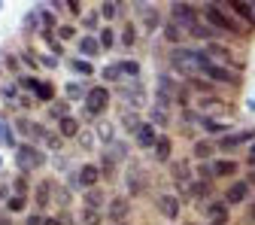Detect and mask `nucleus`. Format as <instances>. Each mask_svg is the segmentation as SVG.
<instances>
[{
  "mask_svg": "<svg viewBox=\"0 0 255 225\" xmlns=\"http://www.w3.org/2000/svg\"><path fill=\"white\" fill-rule=\"evenodd\" d=\"M15 162H18L24 171H34V168H40V165H43V152L24 143V146H18V149H15Z\"/></svg>",
  "mask_w": 255,
  "mask_h": 225,
  "instance_id": "nucleus-1",
  "label": "nucleus"
},
{
  "mask_svg": "<svg viewBox=\"0 0 255 225\" xmlns=\"http://www.w3.org/2000/svg\"><path fill=\"white\" fill-rule=\"evenodd\" d=\"M107 104H110V91L107 88H91V94L85 98V107H88V116H101L104 110H107Z\"/></svg>",
  "mask_w": 255,
  "mask_h": 225,
  "instance_id": "nucleus-2",
  "label": "nucleus"
},
{
  "mask_svg": "<svg viewBox=\"0 0 255 225\" xmlns=\"http://www.w3.org/2000/svg\"><path fill=\"white\" fill-rule=\"evenodd\" d=\"M207 18L216 24V27H222V30H228V34H234V30H240V24L237 21H228V15L222 12V6H207Z\"/></svg>",
  "mask_w": 255,
  "mask_h": 225,
  "instance_id": "nucleus-3",
  "label": "nucleus"
},
{
  "mask_svg": "<svg viewBox=\"0 0 255 225\" xmlns=\"http://www.w3.org/2000/svg\"><path fill=\"white\" fill-rule=\"evenodd\" d=\"M204 73H207L210 79H219V82H237V76H234V73H228L225 67H219V64H213V61L204 67Z\"/></svg>",
  "mask_w": 255,
  "mask_h": 225,
  "instance_id": "nucleus-4",
  "label": "nucleus"
},
{
  "mask_svg": "<svg viewBox=\"0 0 255 225\" xmlns=\"http://www.w3.org/2000/svg\"><path fill=\"white\" fill-rule=\"evenodd\" d=\"M173 18H176L179 24H195V6L176 3V6H173Z\"/></svg>",
  "mask_w": 255,
  "mask_h": 225,
  "instance_id": "nucleus-5",
  "label": "nucleus"
},
{
  "mask_svg": "<svg viewBox=\"0 0 255 225\" xmlns=\"http://www.w3.org/2000/svg\"><path fill=\"white\" fill-rule=\"evenodd\" d=\"M246 137H252V131H240V134H228V137H222L219 140V149H234V146H240Z\"/></svg>",
  "mask_w": 255,
  "mask_h": 225,
  "instance_id": "nucleus-6",
  "label": "nucleus"
},
{
  "mask_svg": "<svg viewBox=\"0 0 255 225\" xmlns=\"http://www.w3.org/2000/svg\"><path fill=\"white\" fill-rule=\"evenodd\" d=\"M158 207H161V213H164L167 219H176V213H179V204H176L173 195H164L161 201H158Z\"/></svg>",
  "mask_w": 255,
  "mask_h": 225,
  "instance_id": "nucleus-7",
  "label": "nucleus"
},
{
  "mask_svg": "<svg viewBox=\"0 0 255 225\" xmlns=\"http://www.w3.org/2000/svg\"><path fill=\"white\" fill-rule=\"evenodd\" d=\"M207 52H210V58H216V61H222V64H234L231 52H228V49H222V46H216V43H210Z\"/></svg>",
  "mask_w": 255,
  "mask_h": 225,
  "instance_id": "nucleus-8",
  "label": "nucleus"
},
{
  "mask_svg": "<svg viewBox=\"0 0 255 225\" xmlns=\"http://www.w3.org/2000/svg\"><path fill=\"white\" fill-rule=\"evenodd\" d=\"M137 140H140V146H152V143H155L152 125H140V128H137Z\"/></svg>",
  "mask_w": 255,
  "mask_h": 225,
  "instance_id": "nucleus-9",
  "label": "nucleus"
},
{
  "mask_svg": "<svg viewBox=\"0 0 255 225\" xmlns=\"http://www.w3.org/2000/svg\"><path fill=\"white\" fill-rule=\"evenodd\" d=\"M246 189H249L246 183H234V186L228 189V201H231V204H237V201H243V198H246Z\"/></svg>",
  "mask_w": 255,
  "mask_h": 225,
  "instance_id": "nucleus-10",
  "label": "nucleus"
},
{
  "mask_svg": "<svg viewBox=\"0 0 255 225\" xmlns=\"http://www.w3.org/2000/svg\"><path fill=\"white\" fill-rule=\"evenodd\" d=\"M173 177H176V183H188V180H191L188 162H173Z\"/></svg>",
  "mask_w": 255,
  "mask_h": 225,
  "instance_id": "nucleus-11",
  "label": "nucleus"
},
{
  "mask_svg": "<svg viewBox=\"0 0 255 225\" xmlns=\"http://www.w3.org/2000/svg\"><path fill=\"white\" fill-rule=\"evenodd\" d=\"M110 216H113V219H125V216H128V201H125V198H116V201L110 204Z\"/></svg>",
  "mask_w": 255,
  "mask_h": 225,
  "instance_id": "nucleus-12",
  "label": "nucleus"
},
{
  "mask_svg": "<svg viewBox=\"0 0 255 225\" xmlns=\"http://www.w3.org/2000/svg\"><path fill=\"white\" fill-rule=\"evenodd\" d=\"M18 131H21V134H27V137H40V134H43V128L30 125L27 119H18Z\"/></svg>",
  "mask_w": 255,
  "mask_h": 225,
  "instance_id": "nucleus-13",
  "label": "nucleus"
},
{
  "mask_svg": "<svg viewBox=\"0 0 255 225\" xmlns=\"http://www.w3.org/2000/svg\"><path fill=\"white\" fill-rule=\"evenodd\" d=\"M231 174H237V165L234 162H216V177H231Z\"/></svg>",
  "mask_w": 255,
  "mask_h": 225,
  "instance_id": "nucleus-14",
  "label": "nucleus"
},
{
  "mask_svg": "<svg viewBox=\"0 0 255 225\" xmlns=\"http://www.w3.org/2000/svg\"><path fill=\"white\" fill-rule=\"evenodd\" d=\"M79 49H82V55H98V49H101V40H94V37H85V40L79 43Z\"/></svg>",
  "mask_w": 255,
  "mask_h": 225,
  "instance_id": "nucleus-15",
  "label": "nucleus"
},
{
  "mask_svg": "<svg viewBox=\"0 0 255 225\" xmlns=\"http://www.w3.org/2000/svg\"><path fill=\"white\" fill-rule=\"evenodd\" d=\"M76 131H79L76 119H70V116H67V119H61V134H64V137H73Z\"/></svg>",
  "mask_w": 255,
  "mask_h": 225,
  "instance_id": "nucleus-16",
  "label": "nucleus"
},
{
  "mask_svg": "<svg viewBox=\"0 0 255 225\" xmlns=\"http://www.w3.org/2000/svg\"><path fill=\"white\" fill-rule=\"evenodd\" d=\"M207 213H210V219H216L219 225L225 222V204H210V207H207Z\"/></svg>",
  "mask_w": 255,
  "mask_h": 225,
  "instance_id": "nucleus-17",
  "label": "nucleus"
},
{
  "mask_svg": "<svg viewBox=\"0 0 255 225\" xmlns=\"http://www.w3.org/2000/svg\"><path fill=\"white\" fill-rule=\"evenodd\" d=\"M79 177H82V183H85V186H94V180H98V168H91V165H88V168H82V174H79Z\"/></svg>",
  "mask_w": 255,
  "mask_h": 225,
  "instance_id": "nucleus-18",
  "label": "nucleus"
},
{
  "mask_svg": "<svg viewBox=\"0 0 255 225\" xmlns=\"http://www.w3.org/2000/svg\"><path fill=\"white\" fill-rule=\"evenodd\" d=\"M155 155L161 158V162H164V158L170 155V140H167V137H164V140H158V146H155Z\"/></svg>",
  "mask_w": 255,
  "mask_h": 225,
  "instance_id": "nucleus-19",
  "label": "nucleus"
},
{
  "mask_svg": "<svg viewBox=\"0 0 255 225\" xmlns=\"http://www.w3.org/2000/svg\"><path fill=\"white\" fill-rule=\"evenodd\" d=\"M234 12H240V15H246V18H249V21L255 24V9H252L249 3H237V6H234Z\"/></svg>",
  "mask_w": 255,
  "mask_h": 225,
  "instance_id": "nucleus-20",
  "label": "nucleus"
},
{
  "mask_svg": "<svg viewBox=\"0 0 255 225\" xmlns=\"http://www.w3.org/2000/svg\"><path fill=\"white\" fill-rule=\"evenodd\" d=\"M134 40H137V34H134V27L128 24V27L122 30V43H125V46H134Z\"/></svg>",
  "mask_w": 255,
  "mask_h": 225,
  "instance_id": "nucleus-21",
  "label": "nucleus"
},
{
  "mask_svg": "<svg viewBox=\"0 0 255 225\" xmlns=\"http://www.w3.org/2000/svg\"><path fill=\"white\" fill-rule=\"evenodd\" d=\"M70 67H73V70H79V73H91V70H94L88 61H70Z\"/></svg>",
  "mask_w": 255,
  "mask_h": 225,
  "instance_id": "nucleus-22",
  "label": "nucleus"
},
{
  "mask_svg": "<svg viewBox=\"0 0 255 225\" xmlns=\"http://www.w3.org/2000/svg\"><path fill=\"white\" fill-rule=\"evenodd\" d=\"M119 70H125V73H140V64H134V61H122Z\"/></svg>",
  "mask_w": 255,
  "mask_h": 225,
  "instance_id": "nucleus-23",
  "label": "nucleus"
},
{
  "mask_svg": "<svg viewBox=\"0 0 255 225\" xmlns=\"http://www.w3.org/2000/svg\"><path fill=\"white\" fill-rule=\"evenodd\" d=\"M210 152H213V146H210V143H198V146H195V155H198V158H207Z\"/></svg>",
  "mask_w": 255,
  "mask_h": 225,
  "instance_id": "nucleus-24",
  "label": "nucleus"
},
{
  "mask_svg": "<svg viewBox=\"0 0 255 225\" xmlns=\"http://www.w3.org/2000/svg\"><path fill=\"white\" fill-rule=\"evenodd\" d=\"M0 143H12V134H9V128L3 125V119H0Z\"/></svg>",
  "mask_w": 255,
  "mask_h": 225,
  "instance_id": "nucleus-25",
  "label": "nucleus"
},
{
  "mask_svg": "<svg viewBox=\"0 0 255 225\" xmlns=\"http://www.w3.org/2000/svg\"><path fill=\"white\" fill-rule=\"evenodd\" d=\"M82 98V88L79 85H67V101H79Z\"/></svg>",
  "mask_w": 255,
  "mask_h": 225,
  "instance_id": "nucleus-26",
  "label": "nucleus"
},
{
  "mask_svg": "<svg viewBox=\"0 0 255 225\" xmlns=\"http://www.w3.org/2000/svg\"><path fill=\"white\" fill-rule=\"evenodd\" d=\"M37 189H40V192H37V201L46 204V201H49V183H43V186H37Z\"/></svg>",
  "mask_w": 255,
  "mask_h": 225,
  "instance_id": "nucleus-27",
  "label": "nucleus"
},
{
  "mask_svg": "<svg viewBox=\"0 0 255 225\" xmlns=\"http://www.w3.org/2000/svg\"><path fill=\"white\" fill-rule=\"evenodd\" d=\"M24 207V195H15V198H9V210L15 213V210H21Z\"/></svg>",
  "mask_w": 255,
  "mask_h": 225,
  "instance_id": "nucleus-28",
  "label": "nucleus"
},
{
  "mask_svg": "<svg viewBox=\"0 0 255 225\" xmlns=\"http://www.w3.org/2000/svg\"><path fill=\"white\" fill-rule=\"evenodd\" d=\"M113 40H116V34H113V30L107 27L104 34H101V46H113Z\"/></svg>",
  "mask_w": 255,
  "mask_h": 225,
  "instance_id": "nucleus-29",
  "label": "nucleus"
},
{
  "mask_svg": "<svg viewBox=\"0 0 255 225\" xmlns=\"http://www.w3.org/2000/svg\"><path fill=\"white\" fill-rule=\"evenodd\" d=\"M46 143H49V149H58L61 146V137L58 134H46Z\"/></svg>",
  "mask_w": 255,
  "mask_h": 225,
  "instance_id": "nucleus-30",
  "label": "nucleus"
},
{
  "mask_svg": "<svg viewBox=\"0 0 255 225\" xmlns=\"http://www.w3.org/2000/svg\"><path fill=\"white\" fill-rule=\"evenodd\" d=\"M58 37H61V40H70V37H73V27H70V24H67V27H58Z\"/></svg>",
  "mask_w": 255,
  "mask_h": 225,
  "instance_id": "nucleus-31",
  "label": "nucleus"
},
{
  "mask_svg": "<svg viewBox=\"0 0 255 225\" xmlns=\"http://www.w3.org/2000/svg\"><path fill=\"white\" fill-rule=\"evenodd\" d=\"M143 12H146V27H155V24H158L155 12H152V9H143Z\"/></svg>",
  "mask_w": 255,
  "mask_h": 225,
  "instance_id": "nucleus-32",
  "label": "nucleus"
},
{
  "mask_svg": "<svg viewBox=\"0 0 255 225\" xmlns=\"http://www.w3.org/2000/svg\"><path fill=\"white\" fill-rule=\"evenodd\" d=\"M122 70H119V64H110V67H107V79H116Z\"/></svg>",
  "mask_w": 255,
  "mask_h": 225,
  "instance_id": "nucleus-33",
  "label": "nucleus"
},
{
  "mask_svg": "<svg viewBox=\"0 0 255 225\" xmlns=\"http://www.w3.org/2000/svg\"><path fill=\"white\" fill-rule=\"evenodd\" d=\"M82 24H85V27H94V24H98V15H94V12H91V15H85V18H82Z\"/></svg>",
  "mask_w": 255,
  "mask_h": 225,
  "instance_id": "nucleus-34",
  "label": "nucleus"
},
{
  "mask_svg": "<svg viewBox=\"0 0 255 225\" xmlns=\"http://www.w3.org/2000/svg\"><path fill=\"white\" fill-rule=\"evenodd\" d=\"M101 12H104V15H107V18H110V15H113V12H116V6H113V3H104V6H101Z\"/></svg>",
  "mask_w": 255,
  "mask_h": 225,
  "instance_id": "nucleus-35",
  "label": "nucleus"
},
{
  "mask_svg": "<svg viewBox=\"0 0 255 225\" xmlns=\"http://www.w3.org/2000/svg\"><path fill=\"white\" fill-rule=\"evenodd\" d=\"M110 134H113V131H110V125L104 122V125H101V137H104V140H110Z\"/></svg>",
  "mask_w": 255,
  "mask_h": 225,
  "instance_id": "nucleus-36",
  "label": "nucleus"
},
{
  "mask_svg": "<svg viewBox=\"0 0 255 225\" xmlns=\"http://www.w3.org/2000/svg\"><path fill=\"white\" fill-rule=\"evenodd\" d=\"M15 189H18V195H24V189H27V183H24V180H15Z\"/></svg>",
  "mask_w": 255,
  "mask_h": 225,
  "instance_id": "nucleus-37",
  "label": "nucleus"
},
{
  "mask_svg": "<svg viewBox=\"0 0 255 225\" xmlns=\"http://www.w3.org/2000/svg\"><path fill=\"white\" fill-rule=\"evenodd\" d=\"M43 24H46V27H52V24H55V18H52L49 12H43Z\"/></svg>",
  "mask_w": 255,
  "mask_h": 225,
  "instance_id": "nucleus-38",
  "label": "nucleus"
},
{
  "mask_svg": "<svg viewBox=\"0 0 255 225\" xmlns=\"http://www.w3.org/2000/svg\"><path fill=\"white\" fill-rule=\"evenodd\" d=\"M27 225H46V222H43L40 216H30V219H27Z\"/></svg>",
  "mask_w": 255,
  "mask_h": 225,
  "instance_id": "nucleus-39",
  "label": "nucleus"
},
{
  "mask_svg": "<svg viewBox=\"0 0 255 225\" xmlns=\"http://www.w3.org/2000/svg\"><path fill=\"white\" fill-rule=\"evenodd\" d=\"M249 165H255V146H252V152H249Z\"/></svg>",
  "mask_w": 255,
  "mask_h": 225,
  "instance_id": "nucleus-40",
  "label": "nucleus"
}]
</instances>
